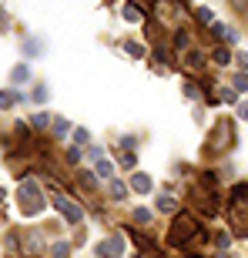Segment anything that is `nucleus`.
I'll list each match as a JSON object with an SVG mask.
<instances>
[{
    "mask_svg": "<svg viewBox=\"0 0 248 258\" xmlns=\"http://www.w3.org/2000/svg\"><path fill=\"white\" fill-rule=\"evenodd\" d=\"M198 17L205 20V24H211V20H215V17H211V10H208V7H198Z\"/></svg>",
    "mask_w": 248,
    "mask_h": 258,
    "instance_id": "nucleus-11",
    "label": "nucleus"
},
{
    "mask_svg": "<svg viewBox=\"0 0 248 258\" xmlns=\"http://www.w3.org/2000/svg\"><path fill=\"white\" fill-rule=\"evenodd\" d=\"M134 218H138V221H148V218H151V211H148V208H138V211H134Z\"/></svg>",
    "mask_w": 248,
    "mask_h": 258,
    "instance_id": "nucleus-13",
    "label": "nucleus"
},
{
    "mask_svg": "<svg viewBox=\"0 0 248 258\" xmlns=\"http://www.w3.org/2000/svg\"><path fill=\"white\" fill-rule=\"evenodd\" d=\"M238 64H241V67L248 71V54H238Z\"/></svg>",
    "mask_w": 248,
    "mask_h": 258,
    "instance_id": "nucleus-18",
    "label": "nucleus"
},
{
    "mask_svg": "<svg viewBox=\"0 0 248 258\" xmlns=\"http://www.w3.org/2000/svg\"><path fill=\"white\" fill-rule=\"evenodd\" d=\"M111 195H114V198H124V195H128V188H124L121 181H111Z\"/></svg>",
    "mask_w": 248,
    "mask_h": 258,
    "instance_id": "nucleus-5",
    "label": "nucleus"
},
{
    "mask_svg": "<svg viewBox=\"0 0 248 258\" xmlns=\"http://www.w3.org/2000/svg\"><path fill=\"white\" fill-rule=\"evenodd\" d=\"M215 60L218 64H228V50H215Z\"/></svg>",
    "mask_w": 248,
    "mask_h": 258,
    "instance_id": "nucleus-14",
    "label": "nucleus"
},
{
    "mask_svg": "<svg viewBox=\"0 0 248 258\" xmlns=\"http://www.w3.org/2000/svg\"><path fill=\"white\" fill-rule=\"evenodd\" d=\"M67 255V245H57V248H54V258H64Z\"/></svg>",
    "mask_w": 248,
    "mask_h": 258,
    "instance_id": "nucleus-17",
    "label": "nucleus"
},
{
    "mask_svg": "<svg viewBox=\"0 0 248 258\" xmlns=\"http://www.w3.org/2000/svg\"><path fill=\"white\" fill-rule=\"evenodd\" d=\"M134 191H151V181H148V174H134Z\"/></svg>",
    "mask_w": 248,
    "mask_h": 258,
    "instance_id": "nucleus-4",
    "label": "nucleus"
},
{
    "mask_svg": "<svg viewBox=\"0 0 248 258\" xmlns=\"http://www.w3.org/2000/svg\"><path fill=\"white\" fill-rule=\"evenodd\" d=\"M97 174H101V178H111V164H107V161H97Z\"/></svg>",
    "mask_w": 248,
    "mask_h": 258,
    "instance_id": "nucleus-9",
    "label": "nucleus"
},
{
    "mask_svg": "<svg viewBox=\"0 0 248 258\" xmlns=\"http://www.w3.org/2000/svg\"><path fill=\"white\" fill-rule=\"evenodd\" d=\"M50 124V114H34V127H47Z\"/></svg>",
    "mask_w": 248,
    "mask_h": 258,
    "instance_id": "nucleus-7",
    "label": "nucleus"
},
{
    "mask_svg": "<svg viewBox=\"0 0 248 258\" xmlns=\"http://www.w3.org/2000/svg\"><path fill=\"white\" fill-rule=\"evenodd\" d=\"M188 235H195V221L181 215V218H178V225H174V231H171V241H184Z\"/></svg>",
    "mask_w": 248,
    "mask_h": 258,
    "instance_id": "nucleus-2",
    "label": "nucleus"
},
{
    "mask_svg": "<svg viewBox=\"0 0 248 258\" xmlns=\"http://www.w3.org/2000/svg\"><path fill=\"white\" fill-rule=\"evenodd\" d=\"M238 117H241V121H248V101H241V104H238Z\"/></svg>",
    "mask_w": 248,
    "mask_h": 258,
    "instance_id": "nucleus-16",
    "label": "nucleus"
},
{
    "mask_svg": "<svg viewBox=\"0 0 248 258\" xmlns=\"http://www.w3.org/2000/svg\"><path fill=\"white\" fill-rule=\"evenodd\" d=\"M231 84L238 87V91H248V74H238V77H235V81H231Z\"/></svg>",
    "mask_w": 248,
    "mask_h": 258,
    "instance_id": "nucleus-8",
    "label": "nucleus"
},
{
    "mask_svg": "<svg viewBox=\"0 0 248 258\" xmlns=\"http://www.w3.org/2000/svg\"><path fill=\"white\" fill-rule=\"evenodd\" d=\"M34 101H47V87H37L34 91Z\"/></svg>",
    "mask_w": 248,
    "mask_h": 258,
    "instance_id": "nucleus-15",
    "label": "nucleus"
},
{
    "mask_svg": "<svg viewBox=\"0 0 248 258\" xmlns=\"http://www.w3.org/2000/svg\"><path fill=\"white\" fill-rule=\"evenodd\" d=\"M97 251H101V258H117V255H121V241H117V238L101 241V245H97Z\"/></svg>",
    "mask_w": 248,
    "mask_h": 258,
    "instance_id": "nucleus-3",
    "label": "nucleus"
},
{
    "mask_svg": "<svg viewBox=\"0 0 248 258\" xmlns=\"http://www.w3.org/2000/svg\"><path fill=\"white\" fill-rule=\"evenodd\" d=\"M158 208H161V211H174V201L171 198H161V201H158Z\"/></svg>",
    "mask_w": 248,
    "mask_h": 258,
    "instance_id": "nucleus-10",
    "label": "nucleus"
},
{
    "mask_svg": "<svg viewBox=\"0 0 248 258\" xmlns=\"http://www.w3.org/2000/svg\"><path fill=\"white\" fill-rule=\"evenodd\" d=\"M14 97H17V91H14V94H7V91H0V107H10V104H14Z\"/></svg>",
    "mask_w": 248,
    "mask_h": 258,
    "instance_id": "nucleus-6",
    "label": "nucleus"
},
{
    "mask_svg": "<svg viewBox=\"0 0 248 258\" xmlns=\"http://www.w3.org/2000/svg\"><path fill=\"white\" fill-rule=\"evenodd\" d=\"M54 205L60 208V215H64V218L71 221V225H81V221H84V211L77 208V205H67L64 198H54Z\"/></svg>",
    "mask_w": 248,
    "mask_h": 258,
    "instance_id": "nucleus-1",
    "label": "nucleus"
},
{
    "mask_svg": "<svg viewBox=\"0 0 248 258\" xmlns=\"http://www.w3.org/2000/svg\"><path fill=\"white\" fill-rule=\"evenodd\" d=\"M14 81H27V67H14Z\"/></svg>",
    "mask_w": 248,
    "mask_h": 258,
    "instance_id": "nucleus-12",
    "label": "nucleus"
}]
</instances>
